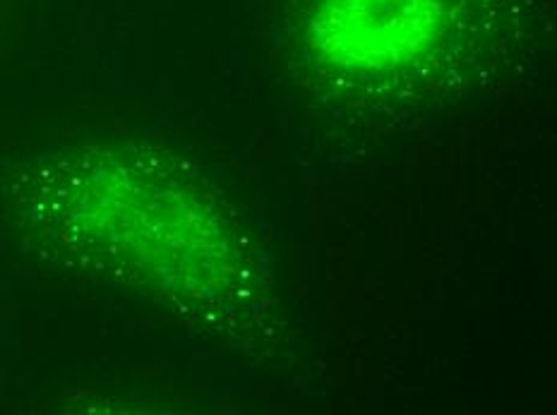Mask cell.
Masks as SVG:
<instances>
[{
	"label": "cell",
	"instance_id": "obj_1",
	"mask_svg": "<svg viewBox=\"0 0 557 415\" xmlns=\"http://www.w3.org/2000/svg\"><path fill=\"white\" fill-rule=\"evenodd\" d=\"M318 27L336 61L397 65L409 61L440 27L437 0H332Z\"/></svg>",
	"mask_w": 557,
	"mask_h": 415
}]
</instances>
